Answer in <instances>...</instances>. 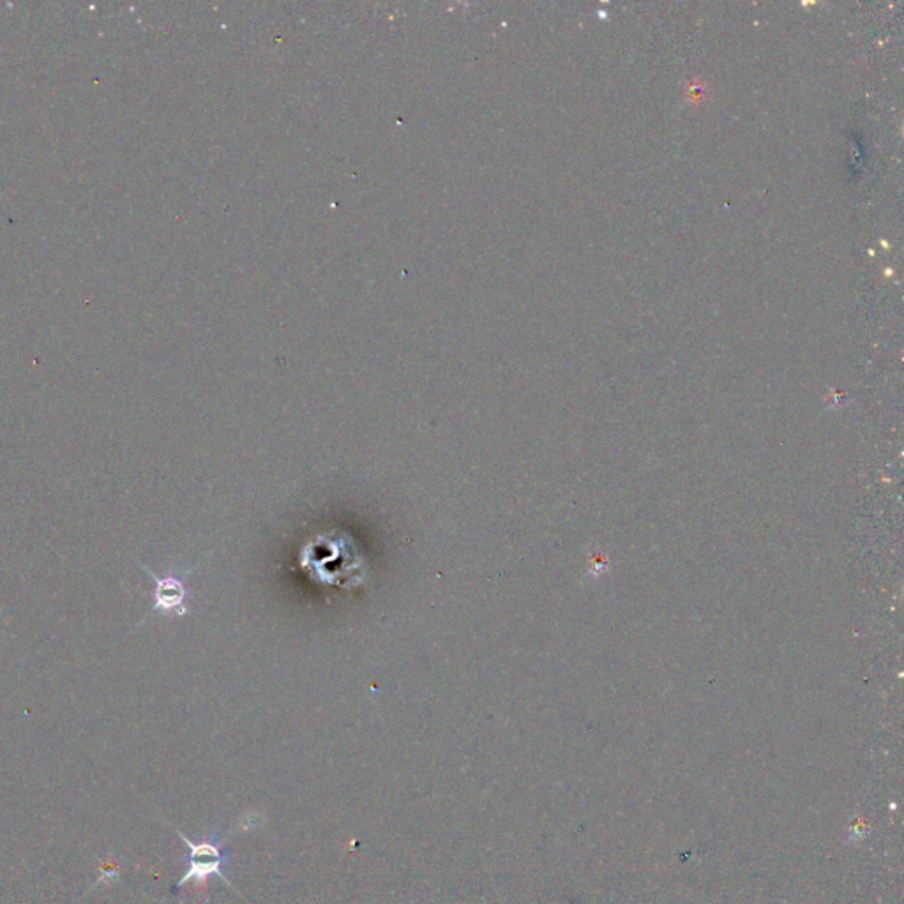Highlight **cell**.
Masks as SVG:
<instances>
[{
	"instance_id": "1",
	"label": "cell",
	"mask_w": 904,
	"mask_h": 904,
	"mask_svg": "<svg viewBox=\"0 0 904 904\" xmlns=\"http://www.w3.org/2000/svg\"><path fill=\"white\" fill-rule=\"evenodd\" d=\"M177 836L188 846V867L181 880L177 882V889H181L186 883H207L211 878H218L228 887H234V883L226 878L225 864V836H219L218 830L207 834L202 841H191L184 836L181 830H177Z\"/></svg>"
},
{
	"instance_id": "2",
	"label": "cell",
	"mask_w": 904,
	"mask_h": 904,
	"mask_svg": "<svg viewBox=\"0 0 904 904\" xmlns=\"http://www.w3.org/2000/svg\"><path fill=\"white\" fill-rule=\"evenodd\" d=\"M147 574L154 580V608L152 610L159 611L163 615H186V596L188 590L184 587V581L179 576H156L147 569Z\"/></svg>"
}]
</instances>
